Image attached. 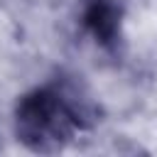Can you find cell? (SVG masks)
<instances>
[{"mask_svg":"<svg viewBox=\"0 0 157 157\" xmlns=\"http://www.w3.org/2000/svg\"><path fill=\"white\" fill-rule=\"evenodd\" d=\"M91 123V108L71 88L42 86L25 93L15 108V130L34 152H56Z\"/></svg>","mask_w":157,"mask_h":157,"instance_id":"1","label":"cell"},{"mask_svg":"<svg viewBox=\"0 0 157 157\" xmlns=\"http://www.w3.org/2000/svg\"><path fill=\"white\" fill-rule=\"evenodd\" d=\"M83 25L101 44H113L120 29V12L110 0H91L83 10Z\"/></svg>","mask_w":157,"mask_h":157,"instance_id":"2","label":"cell"}]
</instances>
